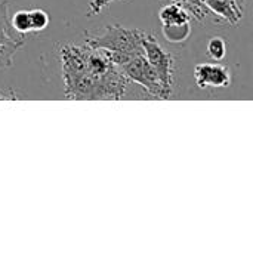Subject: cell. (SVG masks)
Returning a JSON list of instances; mask_svg holds the SVG:
<instances>
[{"instance_id": "obj_1", "label": "cell", "mask_w": 253, "mask_h": 253, "mask_svg": "<svg viewBox=\"0 0 253 253\" xmlns=\"http://www.w3.org/2000/svg\"><path fill=\"white\" fill-rule=\"evenodd\" d=\"M86 46L65 44L59 50L64 96L67 99L77 101H120L126 96L130 80L120 71L117 65L108 70L105 74H93L86 64Z\"/></svg>"}, {"instance_id": "obj_2", "label": "cell", "mask_w": 253, "mask_h": 253, "mask_svg": "<svg viewBox=\"0 0 253 253\" xmlns=\"http://www.w3.org/2000/svg\"><path fill=\"white\" fill-rule=\"evenodd\" d=\"M145 33L139 28H127L123 25H107L98 36L86 34V44L108 52L116 65L123 64L130 56L142 53V39Z\"/></svg>"}, {"instance_id": "obj_3", "label": "cell", "mask_w": 253, "mask_h": 253, "mask_svg": "<svg viewBox=\"0 0 253 253\" xmlns=\"http://www.w3.org/2000/svg\"><path fill=\"white\" fill-rule=\"evenodd\" d=\"M117 67L130 82L138 83L148 96L156 99H169L172 96V93L162 86L159 77L156 76L154 70L148 64L144 52L130 56L127 61H125Z\"/></svg>"}, {"instance_id": "obj_4", "label": "cell", "mask_w": 253, "mask_h": 253, "mask_svg": "<svg viewBox=\"0 0 253 253\" xmlns=\"http://www.w3.org/2000/svg\"><path fill=\"white\" fill-rule=\"evenodd\" d=\"M144 55L154 70L156 76L159 77L162 86L172 93L173 87V74H175V61L173 56L156 40L154 36L147 34L142 39Z\"/></svg>"}, {"instance_id": "obj_5", "label": "cell", "mask_w": 253, "mask_h": 253, "mask_svg": "<svg viewBox=\"0 0 253 253\" xmlns=\"http://www.w3.org/2000/svg\"><path fill=\"white\" fill-rule=\"evenodd\" d=\"M25 34L16 33L7 19V1L0 3V70L13 64L15 53L24 46Z\"/></svg>"}, {"instance_id": "obj_6", "label": "cell", "mask_w": 253, "mask_h": 253, "mask_svg": "<svg viewBox=\"0 0 253 253\" xmlns=\"http://www.w3.org/2000/svg\"><path fill=\"white\" fill-rule=\"evenodd\" d=\"M194 80L197 87H227L231 83L230 71L221 64L203 62L194 68Z\"/></svg>"}, {"instance_id": "obj_7", "label": "cell", "mask_w": 253, "mask_h": 253, "mask_svg": "<svg viewBox=\"0 0 253 253\" xmlns=\"http://www.w3.org/2000/svg\"><path fill=\"white\" fill-rule=\"evenodd\" d=\"M202 3L209 9L211 13L221 16L233 25H236L243 16V10L236 4L234 0H202Z\"/></svg>"}, {"instance_id": "obj_8", "label": "cell", "mask_w": 253, "mask_h": 253, "mask_svg": "<svg viewBox=\"0 0 253 253\" xmlns=\"http://www.w3.org/2000/svg\"><path fill=\"white\" fill-rule=\"evenodd\" d=\"M159 18L163 27L190 24L191 21V16L188 15V12L178 3H170V4L163 6L159 12Z\"/></svg>"}, {"instance_id": "obj_9", "label": "cell", "mask_w": 253, "mask_h": 253, "mask_svg": "<svg viewBox=\"0 0 253 253\" xmlns=\"http://www.w3.org/2000/svg\"><path fill=\"white\" fill-rule=\"evenodd\" d=\"M191 33L190 24H182V25H168L163 27V36L172 42V43H181L184 42Z\"/></svg>"}, {"instance_id": "obj_10", "label": "cell", "mask_w": 253, "mask_h": 253, "mask_svg": "<svg viewBox=\"0 0 253 253\" xmlns=\"http://www.w3.org/2000/svg\"><path fill=\"white\" fill-rule=\"evenodd\" d=\"M206 50H208V55L215 59V61H222L227 55V43L222 37L219 36H215L212 37L209 42H208V46H206Z\"/></svg>"}, {"instance_id": "obj_11", "label": "cell", "mask_w": 253, "mask_h": 253, "mask_svg": "<svg viewBox=\"0 0 253 253\" xmlns=\"http://www.w3.org/2000/svg\"><path fill=\"white\" fill-rule=\"evenodd\" d=\"M12 28L19 34H27L31 31V21H30V10H18L10 19Z\"/></svg>"}, {"instance_id": "obj_12", "label": "cell", "mask_w": 253, "mask_h": 253, "mask_svg": "<svg viewBox=\"0 0 253 253\" xmlns=\"http://www.w3.org/2000/svg\"><path fill=\"white\" fill-rule=\"evenodd\" d=\"M30 21L31 31H43L49 25V15L43 9H33L30 10Z\"/></svg>"}, {"instance_id": "obj_13", "label": "cell", "mask_w": 253, "mask_h": 253, "mask_svg": "<svg viewBox=\"0 0 253 253\" xmlns=\"http://www.w3.org/2000/svg\"><path fill=\"white\" fill-rule=\"evenodd\" d=\"M111 1H114V0H93V1L89 4V16H93V15L101 13L102 9L107 7Z\"/></svg>"}, {"instance_id": "obj_14", "label": "cell", "mask_w": 253, "mask_h": 253, "mask_svg": "<svg viewBox=\"0 0 253 253\" xmlns=\"http://www.w3.org/2000/svg\"><path fill=\"white\" fill-rule=\"evenodd\" d=\"M13 101V99H16V96L15 95H12V93H9V92H0V101Z\"/></svg>"}, {"instance_id": "obj_15", "label": "cell", "mask_w": 253, "mask_h": 253, "mask_svg": "<svg viewBox=\"0 0 253 253\" xmlns=\"http://www.w3.org/2000/svg\"><path fill=\"white\" fill-rule=\"evenodd\" d=\"M234 1H236V4L243 10V7H245V1H246V0H234Z\"/></svg>"}, {"instance_id": "obj_16", "label": "cell", "mask_w": 253, "mask_h": 253, "mask_svg": "<svg viewBox=\"0 0 253 253\" xmlns=\"http://www.w3.org/2000/svg\"><path fill=\"white\" fill-rule=\"evenodd\" d=\"M172 3H178V4H181V6H184L185 3H188V1H191V0H170Z\"/></svg>"}]
</instances>
